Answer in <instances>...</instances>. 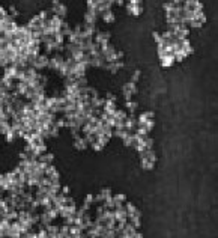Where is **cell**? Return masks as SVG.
<instances>
[{
  "label": "cell",
  "mask_w": 218,
  "mask_h": 238,
  "mask_svg": "<svg viewBox=\"0 0 218 238\" xmlns=\"http://www.w3.org/2000/svg\"><path fill=\"white\" fill-rule=\"evenodd\" d=\"M126 11H128L129 15H133V17H138V15H142L143 14L144 8H143L142 2H138V0H131V2L126 3Z\"/></svg>",
  "instance_id": "cell-1"
},
{
  "label": "cell",
  "mask_w": 218,
  "mask_h": 238,
  "mask_svg": "<svg viewBox=\"0 0 218 238\" xmlns=\"http://www.w3.org/2000/svg\"><path fill=\"white\" fill-rule=\"evenodd\" d=\"M48 60H50V56H47V54H39V56L36 57V62H35L33 68L36 69L38 72L44 68H48Z\"/></svg>",
  "instance_id": "cell-2"
},
{
  "label": "cell",
  "mask_w": 218,
  "mask_h": 238,
  "mask_svg": "<svg viewBox=\"0 0 218 238\" xmlns=\"http://www.w3.org/2000/svg\"><path fill=\"white\" fill-rule=\"evenodd\" d=\"M110 38H111V33L110 32H96L95 36H93V42L96 44H109Z\"/></svg>",
  "instance_id": "cell-3"
},
{
  "label": "cell",
  "mask_w": 218,
  "mask_h": 238,
  "mask_svg": "<svg viewBox=\"0 0 218 238\" xmlns=\"http://www.w3.org/2000/svg\"><path fill=\"white\" fill-rule=\"evenodd\" d=\"M84 21L83 23H87V24H96V20H98V15L95 14V11H90V9H86L84 11Z\"/></svg>",
  "instance_id": "cell-4"
},
{
  "label": "cell",
  "mask_w": 218,
  "mask_h": 238,
  "mask_svg": "<svg viewBox=\"0 0 218 238\" xmlns=\"http://www.w3.org/2000/svg\"><path fill=\"white\" fill-rule=\"evenodd\" d=\"M72 146L75 148L77 151H84L89 145H87V140L84 139L83 136H80V137H77V139H74V143H72Z\"/></svg>",
  "instance_id": "cell-5"
},
{
  "label": "cell",
  "mask_w": 218,
  "mask_h": 238,
  "mask_svg": "<svg viewBox=\"0 0 218 238\" xmlns=\"http://www.w3.org/2000/svg\"><path fill=\"white\" fill-rule=\"evenodd\" d=\"M122 94H129V95H133V97H134V95L137 94V85H135V83H133V82H128V83H125V85L122 86Z\"/></svg>",
  "instance_id": "cell-6"
},
{
  "label": "cell",
  "mask_w": 218,
  "mask_h": 238,
  "mask_svg": "<svg viewBox=\"0 0 218 238\" xmlns=\"http://www.w3.org/2000/svg\"><path fill=\"white\" fill-rule=\"evenodd\" d=\"M122 68H124V62H122V60H119V62H111V63H109L105 69H107V71H110L111 74H116V72H119Z\"/></svg>",
  "instance_id": "cell-7"
},
{
  "label": "cell",
  "mask_w": 218,
  "mask_h": 238,
  "mask_svg": "<svg viewBox=\"0 0 218 238\" xmlns=\"http://www.w3.org/2000/svg\"><path fill=\"white\" fill-rule=\"evenodd\" d=\"M159 63H161V67H164V68H170V67L175 63L173 54H166L164 57H159Z\"/></svg>",
  "instance_id": "cell-8"
},
{
  "label": "cell",
  "mask_w": 218,
  "mask_h": 238,
  "mask_svg": "<svg viewBox=\"0 0 218 238\" xmlns=\"http://www.w3.org/2000/svg\"><path fill=\"white\" fill-rule=\"evenodd\" d=\"M119 107L116 106V102H113V101H105V104H104V107H102V112L104 113H109V115H114V112L118 110Z\"/></svg>",
  "instance_id": "cell-9"
},
{
  "label": "cell",
  "mask_w": 218,
  "mask_h": 238,
  "mask_svg": "<svg viewBox=\"0 0 218 238\" xmlns=\"http://www.w3.org/2000/svg\"><path fill=\"white\" fill-rule=\"evenodd\" d=\"M42 21H44V20H42L38 14H36V15H33V17L27 21V24L30 26L32 29H39V27H42Z\"/></svg>",
  "instance_id": "cell-10"
},
{
  "label": "cell",
  "mask_w": 218,
  "mask_h": 238,
  "mask_svg": "<svg viewBox=\"0 0 218 238\" xmlns=\"http://www.w3.org/2000/svg\"><path fill=\"white\" fill-rule=\"evenodd\" d=\"M36 74H38V71L35 68H26V71H24V74H23V78L21 80H27V82H33V78L36 77Z\"/></svg>",
  "instance_id": "cell-11"
},
{
  "label": "cell",
  "mask_w": 218,
  "mask_h": 238,
  "mask_svg": "<svg viewBox=\"0 0 218 238\" xmlns=\"http://www.w3.org/2000/svg\"><path fill=\"white\" fill-rule=\"evenodd\" d=\"M47 234H48V238H57V234H59V226L57 225H53L50 223L47 228Z\"/></svg>",
  "instance_id": "cell-12"
},
{
  "label": "cell",
  "mask_w": 218,
  "mask_h": 238,
  "mask_svg": "<svg viewBox=\"0 0 218 238\" xmlns=\"http://www.w3.org/2000/svg\"><path fill=\"white\" fill-rule=\"evenodd\" d=\"M86 71H87L86 63H77V67L74 68V74L77 77H86Z\"/></svg>",
  "instance_id": "cell-13"
},
{
  "label": "cell",
  "mask_w": 218,
  "mask_h": 238,
  "mask_svg": "<svg viewBox=\"0 0 218 238\" xmlns=\"http://www.w3.org/2000/svg\"><path fill=\"white\" fill-rule=\"evenodd\" d=\"M9 131H11V124L6 119H0V134L2 136H6Z\"/></svg>",
  "instance_id": "cell-14"
},
{
  "label": "cell",
  "mask_w": 218,
  "mask_h": 238,
  "mask_svg": "<svg viewBox=\"0 0 218 238\" xmlns=\"http://www.w3.org/2000/svg\"><path fill=\"white\" fill-rule=\"evenodd\" d=\"M36 160L44 163V164H51L53 160H54V155H53V154L45 152V154H42V155H39V157H36Z\"/></svg>",
  "instance_id": "cell-15"
},
{
  "label": "cell",
  "mask_w": 218,
  "mask_h": 238,
  "mask_svg": "<svg viewBox=\"0 0 218 238\" xmlns=\"http://www.w3.org/2000/svg\"><path fill=\"white\" fill-rule=\"evenodd\" d=\"M69 231H71V226L63 223L62 226H59V234H57V238H69Z\"/></svg>",
  "instance_id": "cell-16"
},
{
  "label": "cell",
  "mask_w": 218,
  "mask_h": 238,
  "mask_svg": "<svg viewBox=\"0 0 218 238\" xmlns=\"http://www.w3.org/2000/svg\"><path fill=\"white\" fill-rule=\"evenodd\" d=\"M96 97H99L98 91H96L95 87H90V86H87V87H86V98H87L89 101H93Z\"/></svg>",
  "instance_id": "cell-17"
},
{
  "label": "cell",
  "mask_w": 218,
  "mask_h": 238,
  "mask_svg": "<svg viewBox=\"0 0 218 238\" xmlns=\"http://www.w3.org/2000/svg\"><path fill=\"white\" fill-rule=\"evenodd\" d=\"M125 107H126V110L129 112V115H134L135 110L138 109V104L131 100V101H125Z\"/></svg>",
  "instance_id": "cell-18"
},
{
  "label": "cell",
  "mask_w": 218,
  "mask_h": 238,
  "mask_svg": "<svg viewBox=\"0 0 218 238\" xmlns=\"http://www.w3.org/2000/svg\"><path fill=\"white\" fill-rule=\"evenodd\" d=\"M102 20H104V23H107V24H113V23L116 21L114 12H113V11H109L105 15H102Z\"/></svg>",
  "instance_id": "cell-19"
},
{
  "label": "cell",
  "mask_w": 218,
  "mask_h": 238,
  "mask_svg": "<svg viewBox=\"0 0 218 238\" xmlns=\"http://www.w3.org/2000/svg\"><path fill=\"white\" fill-rule=\"evenodd\" d=\"M113 202H116V204H124V202H126V196L124 195V193H113V199H111Z\"/></svg>",
  "instance_id": "cell-20"
},
{
  "label": "cell",
  "mask_w": 218,
  "mask_h": 238,
  "mask_svg": "<svg viewBox=\"0 0 218 238\" xmlns=\"http://www.w3.org/2000/svg\"><path fill=\"white\" fill-rule=\"evenodd\" d=\"M166 18H167V21H176L177 11H175V9H167V11H166Z\"/></svg>",
  "instance_id": "cell-21"
},
{
  "label": "cell",
  "mask_w": 218,
  "mask_h": 238,
  "mask_svg": "<svg viewBox=\"0 0 218 238\" xmlns=\"http://www.w3.org/2000/svg\"><path fill=\"white\" fill-rule=\"evenodd\" d=\"M142 161V167L144 170H152L153 167H155V163L151 161V160H148V158H143V160H140Z\"/></svg>",
  "instance_id": "cell-22"
},
{
  "label": "cell",
  "mask_w": 218,
  "mask_h": 238,
  "mask_svg": "<svg viewBox=\"0 0 218 238\" xmlns=\"http://www.w3.org/2000/svg\"><path fill=\"white\" fill-rule=\"evenodd\" d=\"M140 76H142V71H140V69H134V71H133V74H131V80H129V82H133V83H135V85H137V82H138Z\"/></svg>",
  "instance_id": "cell-23"
},
{
  "label": "cell",
  "mask_w": 218,
  "mask_h": 238,
  "mask_svg": "<svg viewBox=\"0 0 218 238\" xmlns=\"http://www.w3.org/2000/svg\"><path fill=\"white\" fill-rule=\"evenodd\" d=\"M140 127H143L146 131H148V133H151L152 130L155 128V121H148V122H144V124H143V125H140Z\"/></svg>",
  "instance_id": "cell-24"
},
{
  "label": "cell",
  "mask_w": 218,
  "mask_h": 238,
  "mask_svg": "<svg viewBox=\"0 0 218 238\" xmlns=\"http://www.w3.org/2000/svg\"><path fill=\"white\" fill-rule=\"evenodd\" d=\"M110 139H111V137H110L109 134H104V133H102V134H99V142L104 145V146L110 142Z\"/></svg>",
  "instance_id": "cell-25"
},
{
  "label": "cell",
  "mask_w": 218,
  "mask_h": 238,
  "mask_svg": "<svg viewBox=\"0 0 218 238\" xmlns=\"http://www.w3.org/2000/svg\"><path fill=\"white\" fill-rule=\"evenodd\" d=\"M5 139H6V142H8V143H12V142H14V140L17 139V136H15V134H14V131L11 130V131H9L8 134L5 136Z\"/></svg>",
  "instance_id": "cell-26"
},
{
  "label": "cell",
  "mask_w": 218,
  "mask_h": 238,
  "mask_svg": "<svg viewBox=\"0 0 218 238\" xmlns=\"http://www.w3.org/2000/svg\"><path fill=\"white\" fill-rule=\"evenodd\" d=\"M143 115H144V118L146 121H155V113L152 110H148V112H143Z\"/></svg>",
  "instance_id": "cell-27"
},
{
  "label": "cell",
  "mask_w": 218,
  "mask_h": 238,
  "mask_svg": "<svg viewBox=\"0 0 218 238\" xmlns=\"http://www.w3.org/2000/svg\"><path fill=\"white\" fill-rule=\"evenodd\" d=\"M96 6H98V0H89V2H87V9L96 11Z\"/></svg>",
  "instance_id": "cell-28"
},
{
  "label": "cell",
  "mask_w": 218,
  "mask_h": 238,
  "mask_svg": "<svg viewBox=\"0 0 218 238\" xmlns=\"http://www.w3.org/2000/svg\"><path fill=\"white\" fill-rule=\"evenodd\" d=\"M92 149L95 151V152H101V151L104 149V145L101 143V142H96V143L92 145Z\"/></svg>",
  "instance_id": "cell-29"
},
{
  "label": "cell",
  "mask_w": 218,
  "mask_h": 238,
  "mask_svg": "<svg viewBox=\"0 0 218 238\" xmlns=\"http://www.w3.org/2000/svg\"><path fill=\"white\" fill-rule=\"evenodd\" d=\"M173 57H175V62H182L187 56H185L182 51H179V53H176V54H173Z\"/></svg>",
  "instance_id": "cell-30"
},
{
  "label": "cell",
  "mask_w": 218,
  "mask_h": 238,
  "mask_svg": "<svg viewBox=\"0 0 218 238\" xmlns=\"http://www.w3.org/2000/svg\"><path fill=\"white\" fill-rule=\"evenodd\" d=\"M8 36H9V33L5 29H0V42H2V41H8Z\"/></svg>",
  "instance_id": "cell-31"
},
{
  "label": "cell",
  "mask_w": 218,
  "mask_h": 238,
  "mask_svg": "<svg viewBox=\"0 0 218 238\" xmlns=\"http://www.w3.org/2000/svg\"><path fill=\"white\" fill-rule=\"evenodd\" d=\"M9 15H11V17L14 18V20H15V18L18 17V9L17 8H14V6H11V8H9V12H8Z\"/></svg>",
  "instance_id": "cell-32"
},
{
  "label": "cell",
  "mask_w": 218,
  "mask_h": 238,
  "mask_svg": "<svg viewBox=\"0 0 218 238\" xmlns=\"http://www.w3.org/2000/svg\"><path fill=\"white\" fill-rule=\"evenodd\" d=\"M152 36H153V41L157 42V45L162 42V38H161V33H158V32H153V33H152Z\"/></svg>",
  "instance_id": "cell-33"
},
{
  "label": "cell",
  "mask_w": 218,
  "mask_h": 238,
  "mask_svg": "<svg viewBox=\"0 0 218 238\" xmlns=\"http://www.w3.org/2000/svg\"><path fill=\"white\" fill-rule=\"evenodd\" d=\"M9 48V42L8 41H2L0 42V53H5Z\"/></svg>",
  "instance_id": "cell-34"
},
{
  "label": "cell",
  "mask_w": 218,
  "mask_h": 238,
  "mask_svg": "<svg viewBox=\"0 0 218 238\" xmlns=\"http://www.w3.org/2000/svg\"><path fill=\"white\" fill-rule=\"evenodd\" d=\"M6 17H8V11L3 8V6H0V21H3Z\"/></svg>",
  "instance_id": "cell-35"
},
{
  "label": "cell",
  "mask_w": 218,
  "mask_h": 238,
  "mask_svg": "<svg viewBox=\"0 0 218 238\" xmlns=\"http://www.w3.org/2000/svg\"><path fill=\"white\" fill-rule=\"evenodd\" d=\"M105 101H113V102H116V95L111 94V92H107V95H105Z\"/></svg>",
  "instance_id": "cell-36"
},
{
  "label": "cell",
  "mask_w": 218,
  "mask_h": 238,
  "mask_svg": "<svg viewBox=\"0 0 218 238\" xmlns=\"http://www.w3.org/2000/svg\"><path fill=\"white\" fill-rule=\"evenodd\" d=\"M83 202H87V204L93 205V195L92 193H89V195H86V197L83 199Z\"/></svg>",
  "instance_id": "cell-37"
},
{
  "label": "cell",
  "mask_w": 218,
  "mask_h": 238,
  "mask_svg": "<svg viewBox=\"0 0 218 238\" xmlns=\"http://www.w3.org/2000/svg\"><path fill=\"white\" fill-rule=\"evenodd\" d=\"M69 191H71V190H69V187H68V186H65V187H62V193H63V195H65V196H68V195H69Z\"/></svg>",
  "instance_id": "cell-38"
},
{
  "label": "cell",
  "mask_w": 218,
  "mask_h": 238,
  "mask_svg": "<svg viewBox=\"0 0 218 238\" xmlns=\"http://www.w3.org/2000/svg\"><path fill=\"white\" fill-rule=\"evenodd\" d=\"M125 57V53L124 51H120V50H118V60H122Z\"/></svg>",
  "instance_id": "cell-39"
},
{
  "label": "cell",
  "mask_w": 218,
  "mask_h": 238,
  "mask_svg": "<svg viewBox=\"0 0 218 238\" xmlns=\"http://www.w3.org/2000/svg\"><path fill=\"white\" fill-rule=\"evenodd\" d=\"M114 3H116V5H119V6H122V5H124V2H122V0H119V2H114Z\"/></svg>",
  "instance_id": "cell-40"
},
{
  "label": "cell",
  "mask_w": 218,
  "mask_h": 238,
  "mask_svg": "<svg viewBox=\"0 0 218 238\" xmlns=\"http://www.w3.org/2000/svg\"><path fill=\"white\" fill-rule=\"evenodd\" d=\"M2 178H3V175H0V182H2Z\"/></svg>",
  "instance_id": "cell-41"
}]
</instances>
